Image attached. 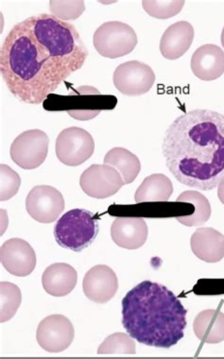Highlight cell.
<instances>
[{"label": "cell", "instance_id": "cell-1", "mask_svg": "<svg viewBox=\"0 0 224 359\" xmlns=\"http://www.w3.org/2000/svg\"><path fill=\"white\" fill-rule=\"evenodd\" d=\"M88 55L75 26L41 13L11 29L0 51V70L13 97L39 105L84 67Z\"/></svg>", "mask_w": 224, "mask_h": 359}, {"label": "cell", "instance_id": "cell-2", "mask_svg": "<svg viewBox=\"0 0 224 359\" xmlns=\"http://www.w3.org/2000/svg\"><path fill=\"white\" fill-rule=\"evenodd\" d=\"M166 167L185 186L203 191L224 181V115L196 109L178 116L166 130Z\"/></svg>", "mask_w": 224, "mask_h": 359}, {"label": "cell", "instance_id": "cell-3", "mask_svg": "<svg viewBox=\"0 0 224 359\" xmlns=\"http://www.w3.org/2000/svg\"><path fill=\"white\" fill-rule=\"evenodd\" d=\"M187 310L165 285L143 281L122 300V325L127 333L147 346H176L185 336Z\"/></svg>", "mask_w": 224, "mask_h": 359}, {"label": "cell", "instance_id": "cell-4", "mask_svg": "<svg viewBox=\"0 0 224 359\" xmlns=\"http://www.w3.org/2000/svg\"><path fill=\"white\" fill-rule=\"evenodd\" d=\"M98 219L84 209H73L62 215L54 227V236L62 248L80 252L88 248L97 238Z\"/></svg>", "mask_w": 224, "mask_h": 359}, {"label": "cell", "instance_id": "cell-5", "mask_svg": "<svg viewBox=\"0 0 224 359\" xmlns=\"http://www.w3.org/2000/svg\"><path fill=\"white\" fill-rule=\"evenodd\" d=\"M98 54L109 59L128 55L138 45V35L132 27L119 21H109L98 27L93 36Z\"/></svg>", "mask_w": 224, "mask_h": 359}, {"label": "cell", "instance_id": "cell-6", "mask_svg": "<svg viewBox=\"0 0 224 359\" xmlns=\"http://www.w3.org/2000/svg\"><path fill=\"white\" fill-rule=\"evenodd\" d=\"M95 141L87 130L79 127L62 130L56 140L55 151L59 161L68 167H78L92 156Z\"/></svg>", "mask_w": 224, "mask_h": 359}, {"label": "cell", "instance_id": "cell-7", "mask_svg": "<svg viewBox=\"0 0 224 359\" xmlns=\"http://www.w3.org/2000/svg\"><path fill=\"white\" fill-rule=\"evenodd\" d=\"M49 138L41 130L22 133L11 145V158L23 170H35L48 156Z\"/></svg>", "mask_w": 224, "mask_h": 359}, {"label": "cell", "instance_id": "cell-8", "mask_svg": "<svg viewBox=\"0 0 224 359\" xmlns=\"http://www.w3.org/2000/svg\"><path fill=\"white\" fill-rule=\"evenodd\" d=\"M155 79L154 70L150 65L139 61H130L117 67L113 81L120 93L128 97H138L152 89Z\"/></svg>", "mask_w": 224, "mask_h": 359}, {"label": "cell", "instance_id": "cell-9", "mask_svg": "<svg viewBox=\"0 0 224 359\" xmlns=\"http://www.w3.org/2000/svg\"><path fill=\"white\" fill-rule=\"evenodd\" d=\"M62 193L51 186H37L26 198V209L29 216L41 223H53L65 210Z\"/></svg>", "mask_w": 224, "mask_h": 359}, {"label": "cell", "instance_id": "cell-10", "mask_svg": "<svg viewBox=\"0 0 224 359\" xmlns=\"http://www.w3.org/2000/svg\"><path fill=\"white\" fill-rule=\"evenodd\" d=\"M122 176L116 168L109 165H92L81 174L80 186L89 197L106 198L112 197L124 186Z\"/></svg>", "mask_w": 224, "mask_h": 359}, {"label": "cell", "instance_id": "cell-11", "mask_svg": "<svg viewBox=\"0 0 224 359\" xmlns=\"http://www.w3.org/2000/svg\"><path fill=\"white\" fill-rule=\"evenodd\" d=\"M75 332L70 320L62 315H51L38 325L37 339L41 348L48 353H61L73 342Z\"/></svg>", "mask_w": 224, "mask_h": 359}, {"label": "cell", "instance_id": "cell-12", "mask_svg": "<svg viewBox=\"0 0 224 359\" xmlns=\"http://www.w3.org/2000/svg\"><path fill=\"white\" fill-rule=\"evenodd\" d=\"M0 260L8 273L18 277L29 276L37 266L34 248L21 238L9 239L2 244Z\"/></svg>", "mask_w": 224, "mask_h": 359}, {"label": "cell", "instance_id": "cell-13", "mask_svg": "<svg viewBox=\"0 0 224 359\" xmlns=\"http://www.w3.org/2000/svg\"><path fill=\"white\" fill-rule=\"evenodd\" d=\"M84 295L95 304L108 303L119 290L116 273L106 265L93 266L87 271L83 282Z\"/></svg>", "mask_w": 224, "mask_h": 359}, {"label": "cell", "instance_id": "cell-14", "mask_svg": "<svg viewBox=\"0 0 224 359\" xmlns=\"http://www.w3.org/2000/svg\"><path fill=\"white\" fill-rule=\"evenodd\" d=\"M147 223L140 217H119L111 226L112 239L120 248L138 250L146 243Z\"/></svg>", "mask_w": 224, "mask_h": 359}, {"label": "cell", "instance_id": "cell-15", "mask_svg": "<svg viewBox=\"0 0 224 359\" xmlns=\"http://www.w3.org/2000/svg\"><path fill=\"white\" fill-rule=\"evenodd\" d=\"M190 65L193 74L200 80H217L224 73V51L212 43L202 46L194 51Z\"/></svg>", "mask_w": 224, "mask_h": 359}, {"label": "cell", "instance_id": "cell-16", "mask_svg": "<svg viewBox=\"0 0 224 359\" xmlns=\"http://www.w3.org/2000/svg\"><path fill=\"white\" fill-rule=\"evenodd\" d=\"M195 32L190 22L179 21L169 26L160 40V53L166 60L181 58L194 40Z\"/></svg>", "mask_w": 224, "mask_h": 359}, {"label": "cell", "instance_id": "cell-17", "mask_svg": "<svg viewBox=\"0 0 224 359\" xmlns=\"http://www.w3.org/2000/svg\"><path fill=\"white\" fill-rule=\"evenodd\" d=\"M190 246L204 262L218 263L224 257V236L214 228H198L191 236Z\"/></svg>", "mask_w": 224, "mask_h": 359}, {"label": "cell", "instance_id": "cell-18", "mask_svg": "<svg viewBox=\"0 0 224 359\" xmlns=\"http://www.w3.org/2000/svg\"><path fill=\"white\" fill-rule=\"evenodd\" d=\"M77 282V271L67 263L53 264L46 268L42 276L44 290L54 297L70 294Z\"/></svg>", "mask_w": 224, "mask_h": 359}, {"label": "cell", "instance_id": "cell-19", "mask_svg": "<svg viewBox=\"0 0 224 359\" xmlns=\"http://www.w3.org/2000/svg\"><path fill=\"white\" fill-rule=\"evenodd\" d=\"M197 338L209 344L224 341V313L220 310L206 309L199 313L193 323Z\"/></svg>", "mask_w": 224, "mask_h": 359}, {"label": "cell", "instance_id": "cell-20", "mask_svg": "<svg viewBox=\"0 0 224 359\" xmlns=\"http://www.w3.org/2000/svg\"><path fill=\"white\" fill-rule=\"evenodd\" d=\"M173 193V184L169 177L164 174H152L145 178L143 183L136 190V203L168 201Z\"/></svg>", "mask_w": 224, "mask_h": 359}, {"label": "cell", "instance_id": "cell-21", "mask_svg": "<svg viewBox=\"0 0 224 359\" xmlns=\"http://www.w3.org/2000/svg\"><path fill=\"white\" fill-rule=\"evenodd\" d=\"M105 164L116 168L122 176L125 184H132L141 170L138 157L127 149L114 148L106 154Z\"/></svg>", "mask_w": 224, "mask_h": 359}, {"label": "cell", "instance_id": "cell-22", "mask_svg": "<svg viewBox=\"0 0 224 359\" xmlns=\"http://www.w3.org/2000/svg\"><path fill=\"white\" fill-rule=\"evenodd\" d=\"M176 201L180 203H191L195 208V211L190 216L176 217V219L185 226H202L204 223L209 222L211 217V205L206 196L200 192L195 191V190H187V191L183 192L176 198Z\"/></svg>", "mask_w": 224, "mask_h": 359}, {"label": "cell", "instance_id": "cell-23", "mask_svg": "<svg viewBox=\"0 0 224 359\" xmlns=\"http://www.w3.org/2000/svg\"><path fill=\"white\" fill-rule=\"evenodd\" d=\"M22 302L20 288L9 282L0 283V320L6 323L13 319Z\"/></svg>", "mask_w": 224, "mask_h": 359}, {"label": "cell", "instance_id": "cell-24", "mask_svg": "<svg viewBox=\"0 0 224 359\" xmlns=\"http://www.w3.org/2000/svg\"><path fill=\"white\" fill-rule=\"evenodd\" d=\"M98 355H136L135 339L124 333L109 336L98 349Z\"/></svg>", "mask_w": 224, "mask_h": 359}, {"label": "cell", "instance_id": "cell-25", "mask_svg": "<svg viewBox=\"0 0 224 359\" xmlns=\"http://www.w3.org/2000/svg\"><path fill=\"white\" fill-rule=\"evenodd\" d=\"M49 10L56 18L62 21L76 20L86 11V4L81 0L77 1H64L53 0L49 1Z\"/></svg>", "mask_w": 224, "mask_h": 359}, {"label": "cell", "instance_id": "cell-26", "mask_svg": "<svg viewBox=\"0 0 224 359\" xmlns=\"http://www.w3.org/2000/svg\"><path fill=\"white\" fill-rule=\"evenodd\" d=\"M143 9L147 15L157 19H169L178 15L185 6V1H151L142 2Z\"/></svg>", "mask_w": 224, "mask_h": 359}, {"label": "cell", "instance_id": "cell-27", "mask_svg": "<svg viewBox=\"0 0 224 359\" xmlns=\"http://www.w3.org/2000/svg\"><path fill=\"white\" fill-rule=\"evenodd\" d=\"M21 178L9 165L0 164V201H6L18 194Z\"/></svg>", "mask_w": 224, "mask_h": 359}, {"label": "cell", "instance_id": "cell-28", "mask_svg": "<svg viewBox=\"0 0 224 359\" xmlns=\"http://www.w3.org/2000/svg\"><path fill=\"white\" fill-rule=\"evenodd\" d=\"M102 110H68L67 114L76 121H87L100 115Z\"/></svg>", "mask_w": 224, "mask_h": 359}, {"label": "cell", "instance_id": "cell-29", "mask_svg": "<svg viewBox=\"0 0 224 359\" xmlns=\"http://www.w3.org/2000/svg\"><path fill=\"white\" fill-rule=\"evenodd\" d=\"M218 197L220 198V203L224 205V181L221 182L218 187Z\"/></svg>", "mask_w": 224, "mask_h": 359}, {"label": "cell", "instance_id": "cell-30", "mask_svg": "<svg viewBox=\"0 0 224 359\" xmlns=\"http://www.w3.org/2000/svg\"><path fill=\"white\" fill-rule=\"evenodd\" d=\"M220 41H221V45H223V47L224 48V28L223 29V32H221Z\"/></svg>", "mask_w": 224, "mask_h": 359}]
</instances>
